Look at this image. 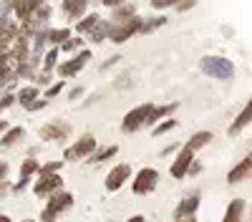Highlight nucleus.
<instances>
[{"instance_id":"nucleus-23","label":"nucleus","mask_w":252,"mask_h":222,"mask_svg":"<svg viewBox=\"0 0 252 222\" xmlns=\"http://www.w3.org/2000/svg\"><path fill=\"white\" fill-rule=\"evenodd\" d=\"M13 78H15V73H10V68H8V56L3 53V56H0V84L13 81Z\"/></svg>"},{"instance_id":"nucleus-16","label":"nucleus","mask_w":252,"mask_h":222,"mask_svg":"<svg viewBox=\"0 0 252 222\" xmlns=\"http://www.w3.org/2000/svg\"><path fill=\"white\" fill-rule=\"evenodd\" d=\"M35 172H38V161H33V159L23 161V167H20V179H18L15 190H23V187L28 185V177H31V174H35Z\"/></svg>"},{"instance_id":"nucleus-39","label":"nucleus","mask_w":252,"mask_h":222,"mask_svg":"<svg viewBox=\"0 0 252 222\" xmlns=\"http://www.w3.org/2000/svg\"><path fill=\"white\" fill-rule=\"evenodd\" d=\"M78 96H83V89H73L71 91V98H78Z\"/></svg>"},{"instance_id":"nucleus-44","label":"nucleus","mask_w":252,"mask_h":222,"mask_svg":"<svg viewBox=\"0 0 252 222\" xmlns=\"http://www.w3.org/2000/svg\"><path fill=\"white\" fill-rule=\"evenodd\" d=\"M51 222H53V220H51Z\"/></svg>"},{"instance_id":"nucleus-36","label":"nucleus","mask_w":252,"mask_h":222,"mask_svg":"<svg viewBox=\"0 0 252 222\" xmlns=\"http://www.w3.org/2000/svg\"><path fill=\"white\" fill-rule=\"evenodd\" d=\"M124 3V0H103V5H106V8H119Z\"/></svg>"},{"instance_id":"nucleus-43","label":"nucleus","mask_w":252,"mask_h":222,"mask_svg":"<svg viewBox=\"0 0 252 222\" xmlns=\"http://www.w3.org/2000/svg\"><path fill=\"white\" fill-rule=\"evenodd\" d=\"M23 222H33V220H23Z\"/></svg>"},{"instance_id":"nucleus-38","label":"nucleus","mask_w":252,"mask_h":222,"mask_svg":"<svg viewBox=\"0 0 252 222\" xmlns=\"http://www.w3.org/2000/svg\"><path fill=\"white\" fill-rule=\"evenodd\" d=\"M58 91H61V84H56V86H53V89H51V91H48V98H51V96H56V94H58Z\"/></svg>"},{"instance_id":"nucleus-19","label":"nucleus","mask_w":252,"mask_h":222,"mask_svg":"<svg viewBox=\"0 0 252 222\" xmlns=\"http://www.w3.org/2000/svg\"><path fill=\"white\" fill-rule=\"evenodd\" d=\"M207 141H212V134H209V131H197L184 147H187V149H192V152H197V149L207 147Z\"/></svg>"},{"instance_id":"nucleus-5","label":"nucleus","mask_w":252,"mask_h":222,"mask_svg":"<svg viewBox=\"0 0 252 222\" xmlns=\"http://www.w3.org/2000/svg\"><path fill=\"white\" fill-rule=\"evenodd\" d=\"M192 161H194V152L182 147V152L177 154V159L172 161V177L174 179H182L189 174V169H192Z\"/></svg>"},{"instance_id":"nucleus-1","label":"nucleus","mask_w":252,"mask_h":222,"mask_svg":"<svg viewBox=\"0 0 252 222\" xmlns=\"http://www.w3.org/2000/svg\"><path fill=\"white\" fill-rule=\"evenodd\" d=\"M199 68H202V73L212 76L217 81H227L235 76V63L224 56H204L199 61Z\"/></svg>"},{"instance_id":"nucleus-42","label":"nucleus","mask_w":252,"mask_h":222,"mask_svg":"<svg viewBox=\"0 0 252 222\" xmlns=\"http://www.w3.org/2000/svg\"><path fill=\"white\" fill-rule=\"evenodd\" d=\"M3 129H8V124H5V121H0V131H3Z\"/></svg>"},{"instance_id":"nucleus-12","label":"nucleus","mask_w":252,"mask_h":222,"mask_svg":"<svg viewBox=\"0 0 252 222\" xmlns=\"http://www.w3.org/2000/svg\"><path fill=\"white\" fill-rule=\"evenodd\" d=\"M13 38H15V26H13L10 20L3 15V18H0V56L8 53L10 40H13Z\"/></svg>"},{"instance_id":"nucleus-6","label":"nucleus","mask_w":252,"mask_h":222,"mask_svg":"<svg viewBox=\"0 0 252 222\" xmlns=\"http://www.w3.org/2000/svg\"><path fill=\"white\" fill-rule=\"evenodd\" d=\"M96 149V139L91 136V134H86V136H83V139H78L76 141V144L73 147H68L66 152H63V157H66V159H81V157H86V154H91Z\"/></svg>"},{"instance_id":"nucleus-10","label":"nucleus","mask_w":252,"mask_h":222,"mask_svg":"<svg viewBox=\"0 0 252 222\" xmlns=\"http://www.w3.org/2000/svg\"><path fill=\"white\" fill-rule=\"evenodd\" d=\"M252 174V154H247L237 167H232L229 169V174H227V182L229 185H237V182H242V179H247Z\"/></svg>"},{"instance_id":"nucleus-35","label":"nucleus","mask_w":252,"mask_h":222,"mask_svg":"<svg viewBox=\"0 0 252 222\" xmlns=\"http://www.w3.org/2000/svg\"><path fill=\"white\" fill-rule=\"evenodd\" d=\"M43 106H46V101H38V98H35L33 104H31V109H28V111H38V109H43Z\"/></svg>"},{"instance_id":"nucleus-18","label":"nucleus","mask_w":252,"mask_h":222,"mask_svg":"<svg viewBox=\"0 0 252 222\" xmlns=\"http://www.w3.org/2000/svg\"><path fill=\"white\" fill-rule=\"evenodd\" d=\"M242 212H245V202H242V199H235L232 205L227 207L222 222H240V220H242Z\"/></svg>"},{"instance_id":"nucleus-40","label":"nucleus","mask_w":252,"mask_h":222,"mask_svg":"<svg viewBox=\"0 0 252 222\" xmlns=\"http://www.w3.org/2000/svg\"><path fill=\"white\" fill-rule=\"evenodd\" d=\"M129 222H146V220H144V217H141V215H134V217H131V220H129Z\"/></svg>"},{"instance_id":"nucleus-37","label":"nucleus","mask_w":252,"mask_h":222,"mask_svg":"<svg viewBox=\"0 0 252 222\" xmlns=\"http://www.w3.org/2000/svg\"><path fill=\"white\" fill-rule=\"evenodd\" d=\"M5 174H8V164H5V161H0V182H5Z\"/></svg>"},{"instance_id":"nucleus-31","label":"nucleus","mask_w":252,"mask_h":222,"mask_svg":"<svg viewBox=\"0 0 252 222\" xmlns=\"http://www.w3.org/2000/svg\"><path fill=\"white\" fill-rule=\"evenodd\" d=\"M56 58H58V48H51V53L46 56V63H43V66H46V71H51V68L56 66Z\"/></svg>"},{"instance_id":"nucleus-27","label":"nucleus","mask_w":252,"mask_h":222,"mask_svg":"<svg viewBox=\"0 0 252 222\" xmlns=\"http://www.w3.org/2000/svg\"><path fill=\"white\" fill-rule=\"evenodd\" d=\"M169 129H177V121H174V119H169V121H164L161 127H157V129H154V134H157V136H161V134H166Z\"/></svg>"},{"instance_id":"nucleus-24","label":"nucleus","mask_w":252,"mask_h":222,"mask_svg":"<svg viewBox=\"0 0 252 222\" xmlns=\"http://www.w3.org/2000/svg\"><path fill=\"white\" fill-rule=\"evenodd\" d=\"M98 20H101V18H98L96 13H91V15H89L86 20H81V23H78L76 28H78V33H89V31H91V28H94V26L98 23Z\"/></svg>"},{"instance_id":"nucleus-28","label":"nucleus","mask_w":252,"mask_h":222,"mask_svg":"<svg viewBox=\"0 0 252 222\" xmlns=\"http://www.w3.org/2000/svg\"><path fill=\"white\" fill-rule=\"evenodd\" d=\"M58 169H61V161H51V164H46V167H38L40 174H56Z\"/></svg>"},{"instance_id":"nucleus-22","label":"nucleus","mask_w":252,"mask_h":222,"mask_svg":"<svg viewBox=\"0 0 252 222\" xmlns=\"http://www.w3.org/2000/svg\"><path fill=\"white\" fill-rule=\"evenodd\" d=\"M89 35H91V40H96V43H101L103 38L109 35V23H103V20H98V23L89 31Z\"/></svg>"},{"instance_id":"nucleus-21","label":"nucleus","mask_w":252,"mask_h":222,"mask_svg":"<svg viewBox=\"0 0 252 222\" xmlns=\"http://www.w3.org/2000/svg\"><path fill=\"white\" fill-rule=\"evenodd\" d=\"M35 98H38V89H35V86H28V89H23V91L15 96V101H20L26 109H31V104H33Z\"/></svg>"},{"instance_id":"nucleus-14","label":"nucleus","mask_w":252,"mask_h":222,"mask_svg":"<svg viewBox=\"0 0 252 222\" xmlns=\"http://www.w3.org/2000/svg\"><path fill=\"white\" fill-rule=\"evenodd\" d=\"M23 136H26V129H23V127H13V129H8L5 136L0 139V149H10V147H15Z\"/></svg>"},{"instance_id":"nucleus-4","label":"nucleus","mask_w":252,"mask_h":222,"mask_svg":"<svg viewBox=\"0 0 252 222\" xmlns=\"http://www.w3.org/2000/svg\"><path fill=\"white\" fill-rule=\"evenodd\" d=\"M157 182H159V172L152 169V167H144V169L134 177L131 190H134V194H146V192H152V190L157 187Z\"/></svg>"},{"instance_id":"nucleus-2","label":"nucleus","mask_w":252,"mask_h":222,"mask_svg":"<svg viewBox=\"0 0 252 222\" xmlns=\"http://www.w3.org/2000/svg\"><path fill=\"white\" fill-rule=\"evenodd\" d=\"M152 116H154V106H152V104H141V106L131 109L129 114L124 116V124H121V129H124L126 134H131V131L141 129L144 124H149Z\"/></svg>"},{"instance_id":"nucleus-15","label":"nucleus","mask_w":252,"mask_h":222,"mask_svg":"<svg viewBox=\"0 0 252 222\" xmlns=\"http://www.w3.org/2000/svg\"><path fill=\"white\" fill-rule=\"evenodd\" d=\"M89 8V0H63V10H66L71 18H81Z\"/></svg>"},{"instance_id":"nucleus-17","label":"nucleus","mask_w":252,"mask_h":222,"mask_svg":"<svg viewBox=\"0 0 252 222\" xmlns=\"http://www.w3.org/2000/svg\"><path fill=\"white\" fill-rule=\"evenodd\" d=\"M66 134H68L66 124H48V127L40 129V136H43V139H63Z\"/></svg>"},{"instance_id":"nucleus-9","label":"nucleus","mask_w":252,"mask_h":222,"mask_svg":"<svg viewBox=\"0 0 252 222\" xmlns=\"http://www.w3.org/2000/svg\"><path fill=\"white\" fill-rule=\"evenodd\" d=\"M129 174H131V167H129V164H119V167H114V169L109 172V177H106V190H109V192L121 190V187H124V182L129 179Z\"/></svg>"},{"instance_id":"nucleus-25","label":"nucleus","mask_w":252,"mask_h":222,"mask_svg":"<svg viewBox=\"0 0 252 222\" xmlns=\"http://www.w3.org/2000/svg\"><path fill=\"white\" fill-rule=\"evenodd\" d=\"M46 38L51 40V43H61V40H68V38H71V33H68L66 28H61V31H51Z\"/></svg>"},{"instance_id":"nucleus-26","label":"nucleus","mask_w":252,"mask_h":222,"mask_svg":"<svg viewBox=\"0 0 252 222\" xmlns=\"http://www.w3.org/2000/svg\"><path fill=\"white\" fill-rule=\"evenodd\" d=\"M116 152H119V147H106L103 152H98V154L94 157V161H96V164H98V161H106V159H111Z\"/></svg>"},{"instance_id":"nucleus-8","label":"nucleus","mask_w":252,"mask_h":222,"mask_svg":"<svg viewBox=\"0 0 252 222\" xmlns=\"http://www.w3.org/2000/svg\"><path fill=\"white\" fill-rule=\"evenodd\" d=\"M141 28V20L139 18H131L129 20V23H124V26H109V35H111V40H114V43H124V40L126 38H129L131 33H136Z\"/></svg>"},{"instance_id":"nucleus-41","label":"nucleus","mask_w":252,"mask_h":222,"mask_svg":"<svg viewBox=\"0 0 252 222\" xmlns=\"http://www.w3.org/2000/svg\"><path fill=\"white\" fill-rule=\"evenodd\" d=\"M0 222H13V220H10L8 215H0Z\"/></svg>"},{"instance_id":"nucleus-32","label":"nucleus","mask_w":252,"mask_h":222,"mask_svg":"<svg viewBox=\"0 0 252 222\" xmlns=\"http://www.w3.org/2000/svg\"><path fill=\"white\" fill-rule=\"evenodd\" d=\"M78 46H81V38H68L66 43H63V51H68V53H71V51H76Z\"/></svg>"},{"instance_id":"nucleus-33","label":"nucleus","mask_w":252,"mask_h":222,"mask_svg":"<svg viewBox=\"0 0 252 222\" xmlns=\"http://www.w3.org/2000/svg\"><path fill=\"white\" fill-rule=\"evenodd\" d=\"M13 101H15V96H13V94L3 96V98H0V111H3V109H8V106H13Z\"/></svg>"},{"instance_id":"nucleus-30","label":"nucleus","mask_w":252,"mask_h":222,"mask_svg":"<svg viewBox=\"0 0 252 222\" xmlns=\"http://www.w3.org/2000/svg\"><path fill=\"white\" fill-rule=\"evenodd\" d=\"M164 23H166V18H157L154 23H144V26H141L139 31H144V33H149V31H154V28H159V26H164Z\"/></svg>"},{"instance_id":"nucleus-13","label":"nucleus","mask_w":252,"mask_h":222,"mask_svg":"<svg viewBox=\"0 0 252 222\" xmlns=\"http://www.w3.org/2000/svg\"><path fill=\"white\" fill-rule=\"evenodd\" d=\"M247 124H252V98L247 101V106L240 111V116L235 119V124L232 127H229V136H232V134H240Z\"/></svg>"},{"instance_id":"nucleus-3","label":"nucleus","mask_w":252,"mask_h":222,"mask_svg":"<svg viewBox=\"0 0 252 222\" xmlns=\"http://www.w3.org/2000/svg\"><path fill=\"white\" fill-rule=\"evenodd\" d=\"M71 205H73V194H71V192H61V194H53V197H51V202L46 205V210H43V222H51V220H56L61 212H66Z\"/></svg>"},{"instance_id":"nucleus-29","label":"nucleus","mask_w":252,"mask_h":222,"mask_svg":"<svg viewBox=\"0 0 252 222\" xmlns=\"http://www.w3.org/2000/svg\"><path fill=\"white\" fill-rule=\"evenodd\" d=\"M152 5L164 10V8H172V5H179V0H152Z\"/></svg>"},{"instance_id":"nucleus-20","label":"nucleus","mask_w":252,"mask_h":222,"mask_svg":"<svg viewBox=\"0 0 252 222\" xmlns=\"http://www.w3.org/2000/svg\"><path fill=\"white\" fill-rule=\"evenodd\" d=\"M199 207V194H192V197H187L182 199V205L174 210V215H187V212H197Z\"/></svg>"},{"instance_id":"nucleus-7","label":"nucleus","mask_w":252,"mask_h":222,"mask_svg":"<svg viewBox=\"0 0 252 222\" xmlns=\"http://www.w3.org/2000/svg\"><path fill=\"white\" fill-rule=\"evenodd\" d=\"M61 185H63V179H61L58 174H40V179L35 182L33 192H35L38 197H48L51 192L61 190Z\"/></svg>"},{"instance_id":"nucleus-34","label":"nucleus","mask_w":252,"mask_h":222,"mask_svg":"<svg viewBox=\"0 0 252 222\" xmlns=\"http://www.w3.org/2000/svg\"><path fill=\"white\" fill-rule=\"evenodd\" d=\"M174 222H194V212H187V215H174Z\"/></svg>"},{"instance_id":"nucleus-11","label":"nucleus","mask_w":252,"mask_h":222,"mask_svg":"<svg viewBox=\"0 0 252 222\" xmlns=\"http://www.w3.org/2000/svg\"><path fill=\"white\" fill-rule=\"evenodd\" d=\"M89 58H91V51H81L76 58H71V63H63V66L58 68V71H61V76H63V78L76 76L83 66H86V61H89Z\"/></svg>"}]
</instances>
